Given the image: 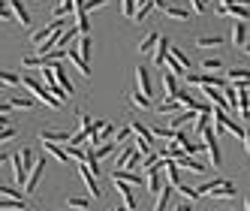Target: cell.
<instances>
[{"label":"cell","mask_w":250,"mask_h":211,"mask_svg":"<svg viewBox=\"0 0 250 211\" xmlns=\"http://www.w3.org/2000/svg\"><path fill=\"white\" fill-rule=\"evenodd\" d=\"M190 3H193V12H196V15H202V12H205V3H208V0H190Z\"/></svg>","instance_id":"cell-45"},{"label":"cell","mask_w":250,"mask_h":211,"mask_svg":"<svg viewBox=\"0 0 250 211\" xmlns=\"http://www.w3.org/2000/svg\"><path fill=\"white\" fill-rule=\"evenodd\" d=\"M45 151L55 157V160H61V163H69V154H66V148L63 145H55V142H45Z\"/></svg>","instance_id":"cell-23"},{"label":"cell","mask_w":250,"mask_h":211,"mask_svg":"<svg viewBox=\"0 0 250 211\" xmlns=\"http://www.w3.org/2000/svg\"><path fill=\"white\" fill-rule=\"evenodd\" d=\"M175 163H178V169H190V172H196V175H205V166H202L199 160H193L190 154H181V157H175Z\"/></svg>","instance_id":"cell-14"},{"label":"cell","mask_w":250,"mask_h":211,"mask_svg":"<svg viewBox=\"0 0 250 211\" xmlns=\"http://www.w3.org/2000/svg\"><path fill=\"white\" fill-rule=\"evenodd\" d=\"M76 30L79 33H91V19H87V12H76Z\"/></svg>","instance_id":"cell-33"},{"label":"cell","mask_w":250,"mask_h":211,"mask_svg":"<svg viewBox=\"0 0 250 211\" xmlns=\"http://www.w3.org/2000/svg\"><path fill=\"white\" fill-rule=\"evenodd\" d=\"M121 12H124V19H133L136 15V0H121Z\"/></svg>","instance_id":"cell-41"},{"label":"cell","mask_w":250,"mask_h":211,"mask_svg":"<svg viewBox=\"0 0 250 211\" xmlns=\"http://www.w3.org/2000/svg\"><path fill=\"white\" fill-rule=\"evenodd\" d=\"M15 84H21V76L9 73V69H0V87H15Z\"/></svg>","instance_id":"cell-28"},{"label":"cell","mask_w":250,"mask_h":211,"mask_svg":"<svg viewBox=\"0 0 250 211\" xmlns=\"http://www.w3.org/2000/svg\"><path fill=\"white\" fill-rule=\"evenodd\" d=\"M169 55H172V58H175L178 63H181V66L187 69V73H190V55H187L184 48H175V45H172V48H169Z\"/></svg>","instance_id":"cell-30"},{"label":"cell","mask_w":250,"mask_h":211,"mask_svg":"<svg viewBox=\"0 0 250 211\" xmlns=\"http://www.w3.org/2000/svg\"><path fill=\"white\" fill-rule=\"evenodd\" d=\"M115 190H118V196L124 199V205H127L130 211H136V196H133V184H124V181H115Z\"/></svg>","instance_id":"cell-11"},{"label":"cell","mask_w":250,"mask_h":211,"mask_svg":"<svg viewBox=\"0 0 250 211\" xmlns=\"http://www.w3.org/2000/svg\"><path fill=\"white\" fill-rule=\"evenodd\" d=\"M130 136H133V130H130V124H127V127H124V130H118V133H115L112 139H115V142H118V145H124V142H127V139H130Z\"/></svg>","instance_id":"cell-42"},{"label":"cell","mask_w":250,"mask_h":211,"mask_svg":"<svg viewBox=\"0 0 250 211\" xmlns=\"http://www.w3.org/2000/svg\"><path fill=\"white\" fill-rule=\"evenodd\" d=\"M175 190H178V193H184V196H187L190 202H193V199H202V196H199V190H196V187H187L184 181H181V184H178Z\"/></svg>","instance_id":"cell-38"},{"label":"cell","mask_w":250,"mask_h":211,"mask_svg":"<svg viewBox=\"0 0 250 211\" xmlns=\"http://www.w3.org/2000/svg\"><path fill=\"white\" fill-rule=\"evenodd\" d=\"M196 45H199V48H220L223 40L217 37V33H214V37H199V40H196Z\"/></svg>","instance_id":"cell-32"},{"label":"cell","mask_w":250,"mask_h":211,"mask_svg":"<svg viewBox=\"0 0 250 211\" xmlns=\"http://www.w3.org/2000/svg\"><path fill=\"white\" fill-rule=\"evenodd\" d=\"M214 3H217V0H214Z\"/></svg>","instance_id":"cell-53"},{"label":"cell","mask_w":250,"mask_h":211,"mask_svg":"<svg viewBox=\"0 0 250 211\" xmlns=\"http://www.w3.org/2000/svg\"><path fill=\"white\" fill-rule=\"evenodd\" d=\"M136 82H139V91L145 94V97L154 94V87H151V73H148L145 66H136Z\"/></svg>","instance_id":"cell-15"},{"label":"cell","mask_w":250,"mask_h":211,"mask_svg":"<svg viewBox=\"0 0 250 211\" xmlns=\"http://www.w3.org/2000/svg\"><path fill=\"white\" fill-rule=\"evenodd\" d=\"M6 6L12 9V15H15V19L21 21V27H30V24H33V21H30V12H27V6L21 3V0H9Z\"/></svg>","instance_id":"cell-13"},{"label":"cell","mask_w":250,"mask_h":211,"mask_svg":"<svg viewBox=\"0 0 250 211\" xmlns=\"http://www.w3.org/2000/svg\"><path fill=\"white\" fill-rule=\"evenodd\" d=\"M154 109H157L160 115H175V112H181V103H178L175 97H163V103H157Z\"/></svg>","instance_id":"cell-19"},{"label":"cell","mask_w":250,"mask_h":211,"mask_svg":"<svg viewBox=\"0 0 250 211\" xmlns=\"http://www.w3.org/2000/svg\"><path fill=\"white\" fill-rule=\"evenodd\" d=\"M79 55H82V61L84 63H91V58H94V40H91V33H82V42H79Z\"/></svg>","instance_id":"cell-17"},{"label":"cell","mask_w":250,"mask_h":211,"mask_svg":"<svg viewBox=\"0 0 250 211\" xmlns=\"http://www.w3.org/2000/svg\"><path fill=\"white\" fill-rule=\"evenodd\" d=\"M172 196H175V187L166 181L163 187H160V193H157V202H154V211H166L169 208V202H172Z\"/></svg>","instance_id":"cell-10"},{"label":"cell","mask_w":250,"mask_h":211,"mask_svg":"<svg viewBox=\"0 0 250 211\" xmlns=\"http://www.w3.org/2000/svg\"><path fill=\"white\" fill-rule=\"evenodd\" d=\"M12 139H15V130H12V127H0V145H3V142H12Z\"/></svg>","instance_id":"cell-44"},{"label":"cell","mask_w":250,"mask_h":211,"mask_svg":"<svg viewBox=\"0 0 250 211\" xmlns=\"http://www.w3.org/2000/svg\"><path fill=\"white\" fill-rule=\"evenodd\" d=\"M69 136H73L69 130H48V127L40 133L42 142H55V145H66V142H69Z\"/></svg>","instance_id":"cell-9"},{"label":"cell","mask_w":250,"mask_h":211,"mask_svg":"<svg viewBox=\"0 0 250 211\" xmlns=\"http://www.w3.org/2000/svg\"><path fill=\"white\" fill-rule=\"evenodd\" d=\"M217 12L220 15H232L235 21H250V6L238 3V0H232V3H217Z\"/></svg>","instance_id":"cell-3"},{"label":"cell","mask_w":250,"mask_h":211,"mask_svg":"<svg viewBox=\"0 0 250 211\" xmlns=\"http://www.w3.org/2000/svg\"><path fill=\"white\" fill-rule=\"evenodd\" d=\"M136 151V145L133 142H127V145H124L121 151H118V157H115V169H124V166H127V160H130V154Z\"/></svg>","instance_id":"cell-21"},{"label":"cell","mask_w":250,"mask_h":211,"mask_svg":"<svg viewBox=\"0 0 250 211\" xmlns=\"http://www.w3.org/2000/svg\"><path fill=\"white\" fill-rule=\"evenodd\" d=\"M232 45L235 48L247 45V24L244 21H235V27H232Z\"/></svg>","instance_id":"cell-20"},{"label":"cell","mask_w":250,"mask_h":211,"mask_svg":"<svg viewBox=\"0 0 250 211\" xmlns=\"http://www.w3.org/2000/svg\"><path fill=\"white\" fill-rule=\"evenodd\" d=\"M3 160H6V154H0V166H3Z\"/></svg>","instance_id":"cell-52"},{"label":"cell","mask_w":250,"mask_h":211,"mask_svg":"<svg viewBox=\"0 0 250 211\" xmlns=\"http://www.w3.org/2000/svg\"><path fill=\"white\" fill-rule=\"evenodd\" d=\"M244 148H247V154H250V127H244Z\"/></svg>","instance_id":"cell-46"},{"label":"cell","mask_w":250,"mask_h":211,"mask_svg":"<svg viewBox=\"0 0 250 211\" xmlns=\"http://www.w3.org/2000/svg\"><path fill=\"white\" fill-rule=\"evenodd\" d=\"M178 211H193V208L190 205H178Z\"/></svg>","instance_id":"cell-50"},{"label":"cell","mask_w":250,"mask_h":211,"mask_svg":"<svg viewBox=\"0 0 250 211\" xmlns=\"http://www.w3.org/2000/svg\"><path fill=\"white\" fill-rule=\"evenodd\" d=\"M42 175H45V157H40V160L33 163V169L27 172V181H24V193H27V196L40 187V178H42Z\"/></svg>","instance_id":"cell-4"},{"label":"cell","mask_w":250,"mask_h":211,"mask_svg":"<svg viewBox=\"0 0 250 211\" xmlns=\"http://www.w3.org/2000/svg\"><path fill=\"white\" fill-rule=\"evenodd\" d=\"M163 12H166V19H172V21H184V19H190V9H184V6H166Z\"/></svg>","instance_id":"cell-24"},{"label":"cell","mask_w":250,"mask_h":211,"mask_svg":"<svg viewBox=\"0 0 250 211\" xmlns=\"http://www.w3.org/2000/svg\"><path fill=\"white\" fill-rule=\"evenodd\" d=\"M169 48H172V42H169L166 37H160V40H157V45L151 48V58H154L157 66H163V61H166V55H169Z\"/></svg>","instance_id":"cell-12"},{"label":"cell","mask_w":250,"mask_h":211,"mask_svg":"<svg viewBox=\"0 0 250 211\" xmlns=\"http://www.w3.org/2000/svg\"><path fill=\"white\" fill-rule=\"evenodd\" d=\"M79 175H82V181L87 184V190H91V196H94V199H100L103 193H100V187H97V178H94V172H91V166H87L84 160L79 163Z\"/></svg>","instance_id":"cell-7"},{"label":"cell","mask_w":250,"mask_h":211,"mask_svg":"<svg viewBox=\"0 0 250 211\" xmlns=\"http://www.w3.org/2000/svg\"><path fill=\"white\" fill-rule=\"evenodd\" d=\"M130 103L136 106V109H154V103H151V97H145L142 91H130Z\"/></svg>","instance_id":"cell-22"},{"label":"cell","mask_w":250,"mask_h":211,"mask_svg":"<svg viewBox=\"0 0 250 211\" xmlns=\"http://www.w3.org/2000/svg\"><path fill=\"white\" fill-rule=\"evenodd\" d=\"M21 63H24V66H45L48 61H45V58H40V55H24V58H21Z\"/></svg>","instance_id":"cell-40"},{"label":"cell","mask_w":250,"mask_h":211,"mask_svg":"<svg viewBox=\"0 0 250 211\" xmlns=\"http://www.w3.org/2000/svg\"><path fill=\"white\" fill-rule=\"evenodd\" d=\"M21 84L33 94V100H37V103H45L48 109H61V106H63L58 97H51V94H48V87H45L40 79H33V76H21Z\"/></svg>","instance_id":"cell-1"},{"label":"cell","mask_w":250,"mask_h":211,"mask_svg":"<svg viewBox=\"0 0 250 211\" xmlns=\"http://www.w3.org/2000/svg\"><path fill=\"white\" fill-rule=\"evenodd\" d=\"M51 69H55V79H58V84L63 87V94H66V97H76V87H73V82H69L63 63H61V61H55V63H51Z\"/></svg>","instance_id":"cell-6"},{"label":"cell","mask_w":250,"mask_h":211,"mask_svg":"<svg viewBox=\"0 0 250 211\" xmlns=\"http://www.w3.org/2000/svg\"><path fill=\"white\" fill-rule=\"evenodd\" d=\"M244 211H250V196H247V199H244Z\"/></svg>","instance_id":"cell-51"},{"label":"cell","mask_w":250,"mask_h":211,"mask_svg":"<svg viewBox=\"0 0 250 211\" xmlns=\"http://www.w3.org/2000/svg\"><path fill=\"white\" fill-rule=\"evenodd\" d=\"M199 136H202V148H205V151H208V157H211V166H214V169H220V166H223V157H220V142H217V133H214L211 127H205Z\"/></svg>","instance_id":"cell-2"},{"label":"cell","mask_w":250,"mask_h":211,"mask_svg":"<svg viewBox=\"0 0 250 211\" xmlns=\"http://www.w3.org/2000/svg\"><path fill=\"white\" fill-rule=\"evenodd\" d=\"M163 66H166V73H172V76H184L187 73V69L181 66V63H178L172 55H166V61H163Z\"/></svg>","instance_id":"cell-31"},{"label":"cell","mask_w":250,"mask_h":211,"mask_svg":"<svg viewBox=\"0 0 250 211\" xmlns=\"http://www.w3.org/2000/svg\"><path fill=\"white\" fill-rule=\"evenodd\" d=\"M211 193H214V199H235V196H238V190H235V184H232L229 178H226L223 184H217V187H214Z\"/></svg>","instance_id":"cell-16"},{"label":"cell","mask_w":250,"mask_h":211,"mask_svg":"<svg viewBox=\"0 0 250 211\" xmlns=\"http://www.w3.org/2000/svg\"><path fill=\"white\" fill-rule=\"evenodd\" d=\"M220 66H223L220 58H205V61H202V69H205V73H220Z\"/></svg>","instance_id":"cell-39"},{"label":"cell","mask_w":250,"mask_h":211,"mask_svg":"<svg viewBox=\"0 0 250 211\" xmlns=\"http://www.w3.org/2000/svg\"><path fill=\"white\" fill-rule=\"evenodd\" d=\"M0 196H6V199H21V193L15 190V187H6V184H0Z\"/></svg>","instance_id":"cell-43"},{"label":"cell","mask_w":250,"mask_h":211,"mask_svg":"<svg viewBox=\"0 0 250 211\" xmlns=\"http://www.w3.org/2000/svg\"><path fill=\"white\" fill-rule=\"evenodd\" d=\"M187 82H190V84H214V87H220V91L229 84L226 76H214V73H202V76H193V73H190Z\"/></svg>","instance_id":"cell-5"},{"label":"cell","mask_w":250,"mask_h":211,"mask_svg":"<svg viewBox=\"0 0 250 211\" xmlns=\"http://www.w3.org/2000/svg\"><path fill=\"white\" fill-rule=\"evenodd\" d=\"M112 181H124V184H145V178H142L139 172H133V169H112Z\"/></svg>","instance_id":"cell-8"},{"label":"cell","mask_w":250,"mask_h":211,"mask_svg":"<svg viewBox=\"0 0 250 211\" xmlns=\"http://www.w3.org/2000/svg\"><path fill=\"white\" fill-rule=\"evenodd\" d=\"M66 205L76 208V211H84L87 205H91V199H84V196H66Z\"/></svg>","instance_id":"cell-37"},{"label":"cell","mask_w":250,"mask_h":211,"mask_svg":"<svg viewBox=\"0 0 250 211\" xmlns=\"http://www.w3.org/2000/svg\"><path fill=\"white\" fill-rule=\"evenodd\" d=\"M9 106H12V109H33L37 100H33V97H15V100H9Z\"/></svg>","instance_id":"cell-34"},{"label":"cell","mask_w":250,"mask_h":211,"mask_svg":"<svg viewBox=\"0 0 250 211\" xmlns=\"http://www.w3.org/2000/svg\"><path fill=\"white\" fill-rule=\"evenodd\" d=\"M157 40H160V33H157V30H151V33H148V37H145V40H142V42H139V51H151V48L157 45Z\"/></svg>","instance_id":"cell-36"},{"label":"cell","mask_w":250,"mask_h":211,"mask_svg":"<svg viewBox=\"0 0 250 211\" xmlns=\"http://www.w3.org/2000/svg\"><path fill=\"white\" fill-rule=\"evenodd\" d=\"M0 127H9V118H6L3 112H0Z\"/></svg>","instance_id":"cell-47"},{"label":"cell","mask_w":250,"mask_h":211,"mask_svg":"<svg viewBox=\"0 0 250 211\" xmlns=\"http://www.w3.org/2000/svg\"><path fill=\"white\" fill-rule=\"evenodd\" d=\"M217 3H232V0H217ZM241 3H244V6H250V0H241Z\"/></svg>","instance_id":"cell-48"},{"label":"cell","mask_w":250,"mask_h":211,"mask_svg":"<svg viewBox=\"0 0 250 211\" xmlns=\"http://www.w3.org/2000/svg\"><path fill=\"white\" fill-rule=\"evenodd\" d=\"M66 58H69V63H73V66L79 69V73H82L84 79H87V76H91V63H84V61H82V55H79V51H76V48H69V51H66Z\"/></svg>","instance_id":"cell-18"},{"label":"cell","mask_w":250,"mask_h":211,"mask_svg":"<svg viewBox=\"0 0 250 211\" xmlns=\"http://www.w3.org/2000/svg\"><path fill=\"white\" fill-rule=\"evenodd\" d=\"M145 184H148V190H151L154 196H157V193H160V187H163V175H160V172H148Z\"/></svg>","instance_id":"cell-29"},{"label":"cell","mask_w":250,"mask_h":211,"mask_svg":"<svg viewBox=\"0 0 250 211\" xmlns=\"http://www.w3.org/2000/svg\"><path fill=\"white\" fill-rule=\"evenodd\" d=\"M115 211H130V208L127 205H115Z\"/></svg>","instance_id":"cell-49"},{"label":"cell","mask_w":250,"mask_h":211,"mask_svg":"<svg viewBox=\"0 0 250 211\" xmlns=\"http://www.w3.org/2000/svg\"><path fill=\"white\" fill-rule=\"evenodd\" d=\"M73 12H76V0H61V3L55 6L58 19H66V15H73Z\"/></svg>","instance_id":"cell-27"},{"label":"cell","mask_w":250,"mask_h":211,"mask_svg":"<svg viewBox=\"0 0 250 211\" xmlns=\"http://www.w3.org/2000/svg\"><path fill=\"white\" fill-rule=\"evenodd\" d=\"M163 91H166V97H175L181 87H178V76H172V73H166L163 76Z\"/></svg>","instance_id":"cell-26"},{"label":"cell","mask_w":250,"mask_h":211,"mask_svg":"<svg viewBox=\"0 0 250 211\" xmlns=\"http://www.w3.org/2000/svg\"><path fill=\"white\" fill-rule=\"evenodd\" d=\"M193 127H196V133H202L205 127H211V112H199L196 121H193Z\"/></svg>","instance_id":"cell-35"},{"label":"cell","mask_w":250,"mask_h":211,"mask_svg":"<svg viewBox=\"0 0 250 211\" xmlns=\"http://www.w3.org/2000/svg\"><path fill=\"white\" fill-rule=\"evenodd\" d=\"M148 130H151L154 139H166V142H172V139H175V130H172V127H163V124H154V127H148Z\"/></svg>","instance_id":"cell-25"}]
</instances>
